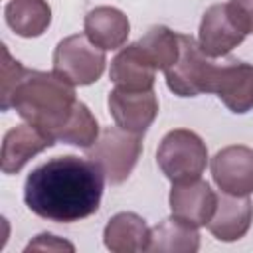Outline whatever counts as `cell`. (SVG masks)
Returning a JSON list of instances; mask_svg holds the SVG:
<instances>
[{
    "instance_id": "1",
    "label": "cell",
    "mask_w": 253,
    "mask_h": 253,
    "mask_svg": "<svg viewBox=\"0 0 253 253\" xmlns=\"http://www.w3.org/2000/svg\"><path fill=\"white\" fill-rule=\"evenodd\" d=\"M105 174L75 154L55 156L34 168L24 184V202L40 217L55 223H73L99 210Z\"/></svg>"
},
{
    "instance_id": "2",
    "label": "cell",
    "mask_w": 253,
    "mask_h": 253,
    "mask_svg": "<svg viewBox=\"0 0 253 253\" xmlns=\"http://www.w3.org/2000/svg\"><path fill=\"white\" fill-rule=\"evenodd\" d=\"M75 103L73 85L55 71L26 69L2 111L14 109L28 125L55 138V132L65 125Z\"/></svg>"
},
{
    "instance_id": "3",
    "label": "cell",
    "mask_w": 253,
    "mask_h": 253,
    "mask_svg": "<svg viewBox=\"0 0 253 253\" xmlns=\"http://www.w3.org/2000/svg\"><path fill=\"white\" fill-rule=\"evenodd\" d=\"M140 154L142 134L121 126H105L95 144L87 148V158L101 168L109 184H123L132 174Z\"/></svg>"
},
{
    "instance_id": "4",
    "label": "cell",
    "mask_w": 253,
    "mask_h": 253,
    "mask_svg": "<svg viewBox=\"0 0 253 253\" xmlns=\"http://www.w3.org/2000/svg\"><path fill=\"white\" fill-rule=\"evenodd\" d=\"M156 162L162 174L172 182L196 180L208 164L206 142L188 128H174L164 134L156 150Z\"/></svg>"
},
{
    "instance_id": "5",
    "label": "cell",
    "mask_w": 253,
    "mask_h": 253,
    "mask_svg": "<svg viewBox=\"0 0 253 253\" xmlns=\"http://www.w3.org/2000/svg\"><path fill=\"white\" fill-rule=\"evenodd\" d=\"M107 65L105 49L95 45L87 34L63 38L53 51V71L73 87L95 83Z\"/></svg>"
},
{
    "instance_id": "6",
    "label": "cell",
    "mask_w": 253,
    "mask_h": 253,
    "mask_svg": "<svg viewBox=\"0 0 253 253\" xmlns=\"http://www.w3.org/2000/svg\"><path fill=\"white\" fill-rule=\"evenodd\" d=\"M217 63L200 49L198 40L188 34H180V55L176 63L164 71L168 89L178 97H198L211 93Z\"/></svg>"
},
{
    "instance_id": "7",
    "label": "cell",
    "mask_w": 253,
    "mask_h": 253,
    "mask_svg": "<svg viewBox=\"0 0 253 253\" xmlns=\"http://www.w3.org/2000/svg\"><path fill=\"white\" fill-rule=\"evenodd\" d=\"M211 178L223 194H253V148L231 144L215 152L211 158Z\"/></svg>"
},
{
    "instance_id": "8",
    "label": "cell",
    "mask_w": 253,
    "mask_h": 253,
    "mask_svg": "<svg viewBox=\"0 0 253 253\" xmlns=\"http://www.w3.org/2000/svg\"><path fill=\"white\" fill-rule=\"evenodd\" d=\"M245 32L235 22L227 4L210 6L200 22L198 45L208 57H223L245 40Z\"/></svg>"
},
{
    "instance_id": "9",
    "label": "cell",
    "mask_w": 253,
    "mask_h": 253,
    "mask_svg": "<svg viewBox=\"0 0 253 253\" xmlns=\"http://www.w3.org/2000/svg\"><path fill=\"white\" fill-rule=\"evenodd\" d=\"M107 105L117 126L136 134H144L158 115V99L152 89L125 91L115 87L109 93Z\"/></svg>"
},
{
    "instance_id": "10",
    "label": "cell",
    "mask_w": 253,
    "mask_h": 253,
    "mask_svg": "<svg viewBox=\"0 0 253 253\" xmlns=\"http://www.w3.org/2000/svg\"><path fill=\"white\" fill-rule=\"evenodd\" d=\"M168 202L174 217L190 225L202 227L210 223L217 206V196L208 182H204L202 178H196V180L172 184Z\"/></svg>"
},
{
    "instance_id": "11",
    "label": "cell",
    "mask_w": 253,
    "mask_h": 253,
    "mask_svg": "<svg viewBox=\"0 0 253 253\" xmlns=\"http://www.w3.org/2000/svg\"><path fill=\"white\" fill-rule=\"evenodd\" d=\"M211 93L231 113H247L253 109V65L243 61H229L217 65Z\"/></svg>"
},
{
    "instance_id": "12",
    "label": "cell",
    "mask_w": 253,
    "mask_h": 253,
    "mask_svg": "<svg viewBox=\"0 0 253 253\" xmlns=\"http://www.w3.org/2000/svg\"><path fill=\"white\" fill-rule=\"evenodd\" d=\"M55 144V138L47 132L32 126V125H18L10 128L4 134L2 142V154H0V166L4 174H18L28 160H32L36 154L51 148Z\"/></svg>"
},
{
    "instance_id": "13",
    "label": "cell",
    "mask_w": 253,
    "mask_h": 253,
    "mask_svg": "<svg viewBox=\"0 0 253 253\" xmlns=\"http://www.w3.org/2000/svg\"><path fill=\"white\" fill-rule=\"evenodd\" d=\"M253 221V204L249 196H217L215 211L208 223L210 233L219 241L241 239Z\"/></svg>"
},
{
    "instance_id": "14",
    "label": "cell",
    "mask_w": 253,
    "mask_h": 253,
    "mask_svg": "<svg viewBox=\"0 0 253 253\" xmlns=\"http://www.w3.org/2000/svg\"><path fill=\"white\" fill-rule=\"evenodd\" d=\"M154 65L148 61L140 45L128 43L111 61L109 77L115 87L125 91H150L154 87Z\"/></svg>"
},
{
    "instance_id": "15",
    "label": "cell",
    "mask_w": 253,
    "mask_h": 253,
    "mask_svg": "<svg viewBox=\"0 0 253 253\" xmlns=\"http://www.w3.org/2000/svg\"><path fill=\"white\" fill-rule=\"evenodd\" d=\"M83 30L95 45L105 51H113L126 43V38L130 34V22L119 8L99 6L87 12L83 20Z\"/></svg>"
},
{
    "instance_id": "16",
    "label": "cell",
    "mask_w": 253,
    "mask_h": 253,
    "mask_svg": "<svg viewBox=\"0 0 253 253\" xmlns=\"http://www.w3.org/2000/svg\"><path fill=\"white\" fill-rule=\"evenodd\" d=\"M103 241L105 247L113 253L148 251L150 227L138 213L121 211L107 221L103 231Z\"/></svg>"
},
{
    "instance_id": "17",
    "label": "cell",
    "mask_w": 253,
    "mask_h": 253,
    "mask_svg": "<svg viewBox=\"0 0 253 253\" xmlns=\"http://www.w3.org/2000/svg\"><path fill=\"white\" fill-rule=\"evenodd\" d=\"M6 24L22 38H38L51 24V8L45 0H10L4 8Z\"/></svg>"
},
{
    "instance_id": "18",
    "label": "cell",
    "mask_w": 253,
    "mask_h": 253,
    "mask_svg": "<svg viewBox=\"0 0 253 253\" xmlns=\"http://www.w3.org/2000/svg\"><path fill=\"white\" fill-rule=\"evenodd\" d=\"M200 249V233L196 225H190L178 217H168L150 229L148 251L168 253H194Z\"/></svg>"
},
{
    "instance_id": "19",
    "label": "cell",
    "mask_w": 253,
    "mask_h": 253,
    "mask_svg": "<svg viewBox=\"0 0 253 253\" xmlns=\"http://www.w3.org/2000/svg\"><path fill=\"white\" fill-rule=\"evenodd\" d=\"M136 43L156 71L170 69L180 55V32H172L166 26H152Z\"/></svg>"
},
{
    "instance_id": "20",
    "label": "cell",
    "mask_w": 253,
    "mask_h": 253,
    "mask_svg": "<svg viewBox=\"0 0 253 253\" xmlns=\"http://www.w3.org/2000/svg\"><path fill=\"white\" fill-rule=\"evenodd\" d=\"M99 123L95 119V115L91 113V109L77 101L69 119L65 121V125L55 132V140H61L65 144H73L79 148H89L95 144V140L99 138Z\"/></svg>"
},
{
    "instance_id": "21",
    "label": "cell",
    "mask_w": 253,
    "mask_h": 253,
    "mask_svg": "<svg viewBox=\"0 0 253 253\" xmlns=\"http://www.w3.org/2000/svg\"><path fill=\"white\" fill-rule=\"evenodd\" d=\"M24 71H26V67L20 63V61H16L12 55H10V51H8V47L6 45H2V79H0V109H4L6 107V103H8V99H10V95H12V91H14V87H16V83L20 81V77L24 75Z\"/></svg>"
},
{
    "instance_id": "22",
    "label": "cell",
    "mask_w": 253,
    "mask_h": 253,
    "mask_svg": "<svg viewBox=\"0 0 253 253\" xmlns=\"http://www.w3.org/2000/svg\"><path fill=\"white\" fill-rule=\"evenodd\" d=\"M26 251H75L73 243L65 241V239H59L51 233H40L36 239H32L28 245H26Z\"/></svg>"
},
{
    "instance_id": "23",
    "label": "cell",
    "mask_w": 253,
    "mask_h": 253,
    "mask_svg": "<svg viewBox=\"0 0 253 253\" xmlns=\"http://www.w3.org/2000/svg\"><path fill=\"white\" fill-rule=\"evenodd\" d=\"M227 6L241 30L245 34H253V0H229Z\"/></svg>"
}]
</instances>
